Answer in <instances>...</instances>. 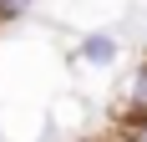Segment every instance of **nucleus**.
<instances>
[{"label": "nucleus", "mask_w": 147, "mask_h": 142, "mask_svg": "<svg viewBox=\"0 0 147 142\" xmlns=\"http://www.w3.org/2000/svg\"><path fill=\"white\" fill-rule=\"evenodd\" d=\"M76 56H81V61H96V66H107V61H117V41H112V36H86Z\"/></svg>", "instance_id": "obj_1"}, {"label": "nucleus", "mask_w": 147, "mask_h": 142, "mask_svg": "<svg viewBox=\"0 0 147 142\" xmlns=\"http://www.w3.org/2000/svg\"><path fill=\"white\" fill-rule=\"evenodd\" d=\"M127 97H132V107H137V112H147V61L137 66V76H132V86H127Z\"/></svg>", "instance_id": "obj_2"}, {"label": "nucleus", "mask_w": 147, "mask_h": 142, "mask_svg": "<svg viewBox=\"0 0 147 142\" xmlns=\"http://www.w3.org/2000/svg\"><path fill=\"white\" fill-rule=\"evenodd\" d=\"M30 0H0V20H15V15H26Z\"/></svg>", "instance_id": "obj_3"}]
</instances>
